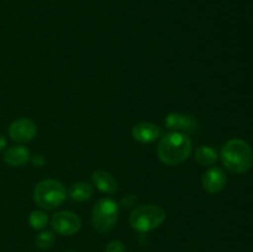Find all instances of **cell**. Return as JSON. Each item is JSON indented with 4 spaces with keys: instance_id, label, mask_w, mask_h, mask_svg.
I'll return each mask as SVG.
<instances>
[{
    "instance_id": "1",
    "label": "cell",
    "mask_w": 253,
    "mask_h": 252,
    "mask_svg": "<svg viewBox=\"0 0 253 252\" xmlns=\"http://www.w3.org/2000/svg\"><path fill=\"white\" fill-rule=\"evenodd\" d=\"M192 151L193 143L189 136L175 131L162 136L157 147L158 158L167 166L182 165L189 158Z\"/></svg>"
},
{
    "instance_id": "2",
    "label": "cell",
    "mask_w": 253,
    "mask_h": 252,
    "mask_svg": "<svg viewBox=\"0 0 253 252\" xmlns=\"http://www.w3.org/2000/svg\"><path fill=\"white\" fill-rule=\"evenodd\" d=\"M222 165L227 170L236 174H242L250 170L253 166V150L249 142L241 138H232L222 147Z\"/></svg>"
},
{
    "instance_id": "3",
    "label": "cell",
    "mask_w": 253,
    "mask_h": 252,
    "mask_svg": "<svg viewBox=\"0 0 253 252\" xmlns=\"http://www.w3.org/2000/svg\"><path fill=\"white\" fill-rule=\"evenodd\" d=\"M67 198L63 183L57 179L41 180L34 189V202L43 210H54L62 205Z\"/></svg>"
},
{
    "instance_id": "4",
    "label": "cell",
    "mask_w": 253,
    "mask_h": 252,
    "mask_svg": "<svg viewBox=\"0 0 253 252\" xmlns=\"http://www.w3.org/2000/svg\"><path fill=\"white\" fill-rule=\"evenodd\" d=\"M166 211L160 205L143 204L138 205L131 211L130 225L138 232H150L158 229L165 222Z\"/></svg>"
},
{
    "instance_id": "5",
    "label": "cell",
    "mask_w": 253,
    "mask_h": 252,
    "mask_svg": "<svg viewBox=\"0 0 253 252\" xmlns=\"http://www.w3.org/2000/svg\"><path fill=\"white\" fill-rule=\"evenodd\" d=\"M119 217V204L110 198H101L94 204L91 211L94 229L98 232H108L115 226Z\"/></svg>"
},
{
    "instance_id": "6",
    "label": "cell",
    "mask_w": 253,
    "mask_h": 252,
    "mask_svg": "<svg viewBox=\"0 0 253 252\" xmlns=\"http://www.w3.org/2000/svg\"><path fill=\"white\" fill-rule=\"evenodd\" d=\"M51 226L53 231L63 236H72L82 227V221L78 215L72 211H57L51 217Z\"/></svg>"
},
{
    "instance_id": "7",
    "label": "cell",
    "mask_w": 253,
    "mask_h": 252,
    "mask_svg": "<svg viewBox=\"0 0 253 252\" xmlns=\"http://www.w3.org/2000/svg\"><path fill=\"white\" fill-rule=\"evenodd\" d=\"M10 138L17 143H27L35 138L37 133V126L27 118H20L12 121L7 128Z\"/></svg>"
},
{
    "instance_id": "8",
    "label": "cell",
    "mask_w": 253,
    "mask_h": 252,
    "mask_svg": "<svg viewBox=\"0 0 253 252\" xmlns=\"http://www.w3.org/2000/svg\"><path fill=\"white\" fill-rule=\"evenodd\" d=\"M227 177L224 170L219 167H210L204 172L202 177V184L205 192L209 194H217L225 189Z\"/></svg>"
},
{
    "instance_id": "9",
    "label": "cell",
    "mask_w": 253,
    "mask_h": 252,
    "mask_svg": "<svg viewBox=\"0 0 253 252\" xmlns=\"http://www.w3.org/2000/svg\"><path fill=\"white\" fill-rule=\"evenodd\" d=\"M166 127L175 132H195L198 121L193 116L179 113H170L166 116Z\"/></svg>"
},
{
    "instance_id": "10",
    "label": "cell",
    "mask_w": 253,
    "mask_h": 252,
    "mask_svg": "<svg viewBox=\"0 0 253 252\" xmlns=\"http://www.w3.org/2000/svg\"><path fill=\"white\" fill-rule=\"evenodd\" d=\"M161 128L152 123H140L132 127V137L140 143H152L161 136Z\"/></svg>"
},
{
    "instance_id": "11",
    "label": "cell",
    "mask_w": 253,
    "mask_h": 252,
    "mask_svg": "<svg viewBox=\"0 0 253 252\" xmlns=\"http://www.w3.org/2000/svg\"><path fill=\"white\" fill-rule=\"evenodd\" d=\"M30 150L25 146L16 145L7 148L4 153V162L10 167H21L30 160Z\"/></svg>"
},
{
    "instance_id": "12",
    "label": "cell",
    "mask_w": 253,
    "mask_h": 252,
    "mask_svg": "<svg viewBox=\"0 0 253 252\" xmlns=\"http://www.w3.org/2000/svg\"><path fill=\"white\" fill-rule=\"evenodd\" d=\"M91 179H93V184L100 192L106 193V194H114L118 190V180L105 170H95V172H93Z\"/></svg>"
},
{
    "instance_id": "13",
    "label": "cell",
    "mask_w": 253,
    "mask_h": 252,
    "mask_svg": "<svg viewBox=\"0 0 253 252\" xmlns=\"http://www.w3.org/2000/svg\"><path fill=\"white\" fill-rule=\"evenodd\" d=\"M94 188L88 182H77L69 188L68 194L76 202H85L93 197Z\"/></svg>"
},
{
    "instance_id": "14",
    "label": "cell",
    "mask_w": 253,
    "mask_h": 252,
    "mask_svg": "<svg viewBox=\"0 0 253 252\" xmlns=\"http://www.w3.org/2000/svg\"><path fill=\"white\" fill-rule=\"evenodd\" d=\"M194 158L197 161L198 165L200 166H212L216 163L217 158H219V155H217L216 150L210 146H199V147L195 150Z\"/></svg>"
},
{
    "instance_id": "15",
    "label": "cell",
    "mask_w": 253,
    "mask_h": 252,
    "mask_svg": "<svg viewBox=\"0 0 253 252\" xmlns=\"http://www.w3.org/2000/svg\"><path fill=\"white\" fill-rule=\"evenodd\" d=\"M47 222H48V216L46 212L41 211V210H34L29 216V224L32 229L35 230H42L46 227Z\"/></svg>"
},
{
    "instance_id": "16",
    "label": "cell",
    "mask_w": 253,
    "mask_h": 252,
    "mask_svg": "<svg viewBox=\"0 0 253 252\" xmlns=\"http://www.w3.org/2000/svg\"><path fill=\"white\" fill-rule=\"evenodd\" d=\"M54 241H56V236L52 231H42L35 239V244L39 249L41 250H48L53 246Z\"/></svg>"
},
{
    "instance_id": "17",
    "label": "cell",
    "mask_w": 253,
    "mask_h": 252,
    "mask_svg": "<svg viewBox=\"0 0 253 252\" xmlns=\"http://www.w3.org/2000/svg\"><path fill=\"white\" fill-rule=\"evenodd\" d=\"M105 252H126V246L120 240H114L106 245Z\"/></svg>"
},
{
    "instance_id": "18",
    "label": "cell",
    "mask_w": 253,
    "mask_h": 252,
    "mask_svg": "<svg viewBox=\"0 0 253 252\" xmlns=\"http://www.w3.org/2000/svg\"><path fill=\"white\" fill-rule=\"evenodd\" d=\"M136 203H137V198L132 194H128L121 199L120 204L123 205L124 208H130V207H132V205H135Z\"/></svg>"
},
{
    "instance_id": "19",
    "label": "cell",
    "mask_w": 253,
    "mask_h": 252,
    "mask_svg": "<svg viewBox=\"0 0 253 252\" xmlns=\"http://www.w3.org/2000/svg\"><path fill=\"white\" fill-rule=\"evenodd\" d=\"M32 163H34V166H36V167H42V166L44 165V158L42 157L41 155H36L32 157Z\"/></svg>"
},
{
    "instance_id": "20",
    "label": "cell",
    "mask_w": 253,
    "mask_h": 252,
    "mask_svg": "<svg viewBox=\"0 0 253 252\" xmlns=\"http://www.w3.org/2000/svg\"><path fill=\"white\" fill-rule=\"evenodd\" d=\"M5 146H6V140H5L4 136L0 135V151L4 150Z\"/></svg>"
},
{
    "instance_id": "21",
    "label": "cell",
    "mask_w": 253,
    "mask_h": 252,
    "mask_svg": "<svg viewBox=\"0 0 253 252\" xmlns=\"http://www.w3.org/2000/svg\"><path fill=\"white\" fill-rule=\"evenodd\" d=\"M67 252H76V251H67Z\"/></svg>"
}]
</instances>
